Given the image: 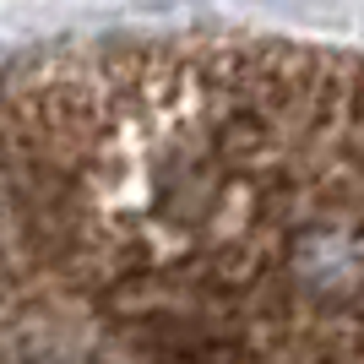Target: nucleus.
Here are the masks:
<instances>
[{
  "mask_svg": "<svg viewBox=\"0 0 364 364\" xmlns=\"http://www.w3.org/2000/svg\"><path fill=\"white\" fill-rule=\"evenodd\" d=\"M0 294L109 364H364V49L158 33L11 65Z\"/></svg>",
  "mask_w": 364,
  "mask_h": 364,
  "instance_id": "nucleus-1",
  "label": "nucleus"
}]
</instances>
